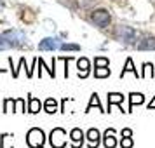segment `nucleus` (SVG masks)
Instances as JSON below:
<instances>
[{
  "label": "nucleus",
  "instance_id": "f257e3e1",
  "mask_svg": "<svg viewBox=\"0 0 155 148\" xmlns=\"http://www.w3.org/2000/svg\"><path fill=\"white\" fill-rule=\"evenodd\" d=\"M0 38L7 44L11 49L12 47H19V45H23L26 42V35L23 33L21 30H7V31L0 33Z\"/></svg>",
  "mask_w": 155,
  "mask_h": 148
},
{
  "label": "nucleus",
  "instance_id": "f03ea898",
  "mask_svg": "<svg viewBox=\"0 0 155 148\" xmlns=\"http://www.w3.org/2000/svg\"><path fill=\"white\" fill-rule=\"evenodd\" d=\"M44 141H45V136H44V131L38 129V127H33L30 129L28 134H26V143H28L31 148H42Z\"/></svg>",
  "mask_w": 155,
  "mask_h": 148
},
{
  "label": "nucleus",
  "instance_id": "7ed1b4c3",
  "mask_svg": "<svg viewBox=\"0 0 155 148\" xmlns=\"http://www.w3.org/2000/svg\"><path fill=\"white\" fill-rule=\"evenodd\" d=\"M91 21L94 23L96 26H99V28H106V26L110 25V21H112V16H110V12L105 11V9H98V11H94L91 14Z\"/></svg>",
  "mask_w": 155,
  "mask_h": 148
},
{
  "label": "nucleus",
  "instance_id": "20e7f679",
  "mask_svg": "<svg viewBox=\"0 0 155 148\" xmlns=\"http://www.w3.org/2000/svg\"><path fill=\"white\" fill-rule=\"evenodd\" d=\"M49 141L52 145V148H64V145H66V133H64V129H61V127L52 129Z\"/></svg>",
  "mask_w": 155,
  "mask_h": 148
},
{
  "label": "nucleus",
  "instance_id": "39448f33",
  "mask_svg": "<svg viewBox=\"0 0 155 148\" xmlns=\"http://www.w3.org/2000/svg\"><path fill=\"white\" fill-rule=\"evenodd\" d=\"M40 51H54V49H61V40L58 37H47L44 38L42 42L38 44Z\"/></svg>",
  "mask_w": 155,
  "mask_h": 148
},
{
  "label": "nucleus",
  "instance_id": "423d86ee",
  "mask_svg": "<svg viewBox=\"0 0 155 148\" xmlns=\"http://www.w3.org/2000/svg\"><path fill=\"white\" fill-rule=\"evenodd\" d=\"M115 35H117V38H119L120 42H133L136 33H134V30L131 26H119Z\"/></svg>",
  "mask_w": 155,
  "mask_h": 148
},
{
  "label": "nucleus",
  "instance_id": "0eeeda50",
  "mask_svg": "<svg viewBox=\"0 0 155 148\" xmlns=\"http://www.w3.org/2000/svg\"><path fill=\"white\" fill-rule=\"evenodd\" d=\"M70 140H71V146L73 148H80L82 141H84V133L80 129H73L70 133Z\"/></svg>",
  "mask_w": 155,
  "mask_h": 148
},
{
  "label": "nucleus",
  "instance_id": "6e6552de",
  "mask_svg": "<svg viewBox=\"0 0 155 148\" xmlns=\"http://www.w3.org/2000/svg\"><path fill=\"white\" fill-rule=\"evenodd\" d=\"M85 138L89 141V148H96L99 145V131L98 129H89Z\"/></svg>",
  "mask_w": 155,
  "mask_h": 148
},
{
  "label": "nucleus",
  "instance_id": "1a4fd4ad",
  "mask_svg": "<svg viewBox=\"0 0 155 148\" xmlns=\"http://www.w3.org/2000/svg\"><path fill=\"white\" fill-rule=\"evenodd\" d=\"M77 68H78V77L85 78L89 75V59L87 58H80L77 61Z\"/></svg>",
  "mask_w": 155,
  "mask_h": 148
},
{
  "label": "nucleus",
  "instance_id": "9d476101",
  "mask_svg": "<svg viewBox=\"0 0 155 148\" xmlns=\"http://www.w3.org/2000/svg\"><path fill=\"white\" fill-rule=\"evenodd\" d=\"M113 134H115L113 129H108L105 133V148H115L117 146V140L113 138Z\"/></svg>",
  "mask_w": 155,
  "mask_h": 148
},
{
  "label": "nucleus",
  "instance_id": "9b49d317",
  "mask_svg": "<svg viewBox=\"0 0 155 148\" xmlns=\"http://www.w3.org/2000/svg\"><path fill=\"white\" fill-rule=\"evenodd\" d=\"M145 101V96L143 94H138V92H133V94H129V110L127 112H131V108L136 105H141Z\"/></svg>",
  "mask_w": 155,
  "mask_h": 148
},
{
  "label": "nucleus",
  "instance_id": "f8f14e48",
  "mask_svg": "<svg viewBox=\"0 0 155 148\" xmlns=\"http://www.w3.org/2000/svg\"><path fill=\"white\" fill-rule=\"evenodd\" d=\"M124 101V94H120V92H110L108 94V105L112 108V105H120Z\"/></svg>",
  "mask_w": 155,
  "mask_h": 148
},
{
  "label": "nucleus",
  "instance_id": "ddd939ff",
  "mask_svg": "<svg viewBox=\"0 0 155 148\" xmlns=\"http://www.w3.org/2000/svg\"><path fill=\"white\" fill-rule=\"evenodd\" d=\"M42 108V103L38 101L37 98H28V112L31 113H38Z\"/></svg>",
  "mask_w": 155,
  "mask_h": 148
},
{
  "label": "nucleus",
  "instance_id": "4468645a",
  "mask_svg": "<svg viewBox=\"0 0 155 148\" xmlns=\"http://www.w3.org/2000/svg\"><path fill=\"white\" fill-rule=\"evenodd\" d=\"M138 49H141V51L155 49V38L153 37H148V38H145V40H141V42L138 44Z\"/></svg>",
  "mask_w": 155,
  "mask_h": 148
},
{
  "label": "nucleus",
  "instance_id": "2eb2a0df",
  "mask_svg": "<svg viewBox=\"0 0 155 148\" xmlns=\"http://www.w3.org/2000/svg\"><path fill=\"white\" fill-rule=\"evenodd\" d=\"M44 108H45V112H47V113H54L58 110V101L54 98L45 99V105H44Z\"/></svg>",
  "mask_w": 155,
  "mask_h": 148
},
{
  "label": "nucleus",
  "instance_id": "dca6fc26",
  "mask_svg": "<svg viewBox=\"0 0 155 148\" xmlns=\"http://www.w3.org/2000/svg\"><path fill=\"white\" fill-rule=\"evenodd\" d=\"M110 75V68L108 66H101V68H96L94 70V77L96 78H105Z\"/></svg>",
  "mask_w": 155,
  "mask_h": 148
},
{
  "label": "nucleus",
  "instance_id": "f3484780",
  "mask_svg": "<svg viewBox=\"0 0 155 148\" xmlns=\"http://www.w3.org/2000/svg\"><path fill=\"white\" fill-rule=\"evenodd\" d=\"M92 106H98L99 110H103V108H101V103H99L98 94H92V96H91V103H89V106H87V110H85V112H89Z\"/></svg>",
  "mask_w": 155,
  "mask_h": 148
},
{
  "label": "nucleus",
  "instance_id": "a211bd4d",
  "mask_svg": "<svg viewBox=\"0 0 155 148\" xmlns=\"http://www.w3.org/2000/svg\"><path fill=\"white\" fill-rule=\"evenodd\" d=\"M143 77H153V64L145 63L143 64Z\"/></svg>",
  "mask_w": 155,
  "mask_h": 148
},
{
  "label": "nucleus",
  "instance_id": "6ab92c4d",
  "mask_svg": "<svg viewBox=\"0 0 155 148\" xmlns=\"http://www.w3.org/2000/svg\"><path fill=\"white\" fill-rule=\"evenodd\" d=\"M126 71H134V73H136V77H140V73L134 70V66H133V59H131V58H127V61H126V68H124V71H122V77L126 75Z\"/></svg>",
  "mask_w": 155,
  "mask_h": 148
},
{
  "label": "nucleus",
  "instance_id": "aec40b11",
  "mask_svg": "<svg viewBox=\"0 0 155 148\" xmlns=\"http://www.w3.org/2000/svg\"><path fill=\"white\" fill-rule=\"evenodd\" d=\"M14 99H5L4 101V108H2V112H11V110H14Z\"/></svg>",
  "mask_w": 155,
  "mask_h": 148
},
{
  "label": "nucleus",
  "instance_id": "412c9836",
  "mask_svg": "<svg viewBox=\"0 0 155 148\" xmlns=\"http://www.w3.org/2000/svg\"><path fill=\"white\" fill-rule=\"evenodd\" d=\"M94 64H96V68H101V66H108V64H110V61H108L106 58H96Z\"/></svg>",
  "mask_w": 155,
  "mask_h": 148
},
{
  "label": "nucleus",
  "instance_id": "4be33fe9",
  "mask_svg": "<svg viewBox=\"0 0 155 148\" xmlns=\"http://www.w3.org/2000/svg\"><path fill=\"white\" fill-rule=\"evenodd\" d=\"M14 112H25V99H16Z\"/></svg>",
  "mask_w": 155,
  "mask_h": 148
},
{
  "label": "nucleus",
  "instance_id": "5701e85b",
  "mask_svg": "<svg viewBox=\"0 0 155 148\" xmlns=\"http://www.w3.org/2000/svg\"><path fill=\"white\" fill-rule=\"evenodd\" d=\"M120 146L122 148H133V140L131 138H122V141H120Z\"/></svg>",
  "mask_w": 155,
  "mask_h": 148
},
{
  "label": "nucleus",
  "instance_id": "b1692460",
  "mask_svg": "<svg viewBox=\"0 0 155 148\" xmlns=\"http://www.w3.org/2000/svg\"><path fill=\"white\" fill-rule=\"evenodd\" d=\"M61 49L63 51H78L80 47H78L77 44H61Z\"/></svg>",
  "mask_w": 155,
  "mask_h": 148
},
{
  "label": "nucleus",
  "instance_id": "393cba45",
  "mask_svg": "<svg viewBox=\"0 0 155 148\" xmlns=\"http://www.w3.org/2000/svg\"><path fill=\"white\" fill-rule=\"evenodd\" d=\"M38 63L42 64L44 68H45V63H44V59H38ZM49 75H51V77H54V75H56V73H54V70H52V68H49Z\"/></svg>",
  "mask_w": 155,
  "mask_h": 148
},
{
  "label": "nucleus",
  "instance_id": "a878e982",
  "mask_svg": "<svg viewBox=\"0 0 155 148\" xmlns=\"http://www.w3.org/2000/svg\"><path fill=\"white\" fill-rule=\"evenodd\" d=\"M122 136H126V138H131V136H133V131H131V129H124V131H122Z\"/></svg>",
  "mask_w": 155,
  "mask_h": 148
},
{
  "label": "nucleus",
  "instance_id": "bb28decb",
  "mask_svg": "<svg viewBox=\"0 0 155 148\" xmlns=\"http://www.w3.org/2000/svg\"><path fill=\"white\" fill-rule=\"evenodd\" d=\"M23 64H25V59H21V61H19V66H23ZM12 75H14V77H18V68L12 71Z\"/></svg>",
  "mask_w": 155,
  "mask_h": 148
},
{
  "label": "nucleus",
  "instance_id": "cd10ccee",
  "mask_svg": "<svg viewBox=\"0 0 155 148\" xmlns=\"http://www.w3.org/2000/svg\"><path fill=\"white\" fill-rule=\"evenodd\" d=\"M148 108H150V110H155V96H153V99H152V103L148 105Z\"/></svg>",
  "mask_w": 155,
  "mask_h": 148
}]
</instances>
